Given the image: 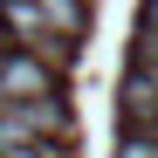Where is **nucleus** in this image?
Segmentation results:
<instances>
[{"label": "nucleus", "mask_w": 158, "mask_h": 158, "mask_svg": "<svg viewBox=\"0 0 158 158\" xmlns=\"http://www.w3.org/2000/svg\"><path fill=\"white\" fill-rule=\"evenodd\" d=\"M117 158H158V131H124Z\"/></svg>", "instance_id": "nucleus-4"}, {"label": "nucleus", "mask_w": 158, "mask_h": 158, "mask_svg": "<svg viewBox=\"0 0 158 158\" xmlns=\"http://www.w3.org/2000/svg\"><path fill=\"white\" fill-rule=\"evenodd\" d=\"M124 124L131 131H158V69L138 62L124 76Z\"/></svg>", "instance_id": "nucleus-2"}, {"label": "nucleus", "mask_w": 158, "mask_h": 158, "mask_svg": "<svg viewBox=\"0 0 158 158\" xmlns=\"http://www.w3.org/2000/svg\"><path fill=\"white\" fill-rule=\"evenodd\" d=\"M138 62L158 69V0H144V14H138Z\"/></svg>", "instance_id": "nucleus-3"}, {"label": "nucleus", "mask_w": 158, "mask_h": 158, "mask_svg": "<svg viewBox=\"0 0 158 158\" xmlns=\"http://www.w3.org/2000/svg\"><path fill=\"white\" fill-rule=\"evenodd\" d=\"M28 138H69V103L62 96H35L0 110V144H28Z\"/></svg>", "instance_id": "nucleus-1"}, {"label": "nucleus", "mask_w": 158, "mask_h": 158, "mask_svg": "<svg viewBox=\"0 0 158 158\" xmlns=\"http://www.w3.org/2000/svg\"><path fill=\"white\" fill-rule=\"evenodd\" d=\"M7 48H14V35H7V28H0V55H7Z\"/></svg>", "instance_id": "nucleus-5"}]
</instances>
